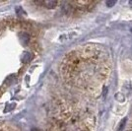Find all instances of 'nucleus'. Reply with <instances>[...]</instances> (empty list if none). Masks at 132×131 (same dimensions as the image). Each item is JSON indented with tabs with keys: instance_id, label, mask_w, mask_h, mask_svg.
Masks as SVG:
<instances>
[{
	"instance_id": "nucleus-3",
	"label": "nucleus",
	"mask_w": 132,
	"mask_h": 131,
	"mask_svg": "<svg viewBox=\"0 0 132 131\" xmlns=\"http://www.w3.org/2000/svg\"><path fill=\"white\" fill-rule=\"evenodd\" d=\"M116 0H109V1H106V6L108 7H112L113 5H116Z\"/></svg>"
},
{
	"instance_id": "nucleus-4",
	"label": "nucleus",
	"mask_w": 132,
	"mask_h": 131,
	"mask_svg": "<svg viewBox=\"0 0 132 131\" xmlns=\"http://www.w3.org/2000/svg\"><path fill=\"white\" fill-rule=\"evenodd\" d=\"M125 121H126V119L124 118V119H123V121H122V123H120V126H119V129H118V130H119V131L122 130V128H123V125H124V123H125Z\"/></svg>"
},
{
	"instance_id": "nucleus-2",
	"label": "nucleus",
	"mask_w": 132,
	"mask_h": 131,
	"mask_svg": "<svg viewBox=\"0 0 132 131\" xmlns=\"http://www.w3.org/2000/svg\"><path fill=\"white\" fill-rule=\"evenodd\" d=\"M20 38H21V42L24 43V44H28L29 43V39H30V37L27 33H21L20 34Z\"/></svg>"
},
{
	"instance_id": "nucleus-5",
	"label": "nucleus",
	"mask_w": 132,
	"mask_h": 131,
	"mask_svg": "<svg viewBox=\"0 0 132 131\" xmlns=\"http://www.w3.org/2000/svg\"><path fill=\"white\" fill-rule=\"evenodd\" d=\"M128 4H129V5H130V6H131V7H132V0H130V1L128 2Z\"/></svg>"
},
{
	"instance_id": "nucleus-1",
	"label": "nucleus",
	"mask_w": 132,
	"mask_h": 131,
	"mask_svg": "<svg viewBox=\"0 0 132 131\" xmlns=\"http://www.w3.org/2000/svg\"><path fill=\"white\" fill-rule=\"evenodd\" d=\"M35 3H36V4H40V5H44V6H45L46 8H48V9L55 8V7L57 6V4H58V2H57V1H54V0H46V1H40V2L36 1Z\"/></svg>"
}]
</instances>
